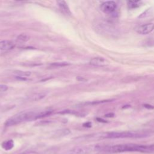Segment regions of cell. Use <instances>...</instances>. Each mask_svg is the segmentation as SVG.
<instances>
[{
  "label": "cell",
  "instance_id": "6da1fadb",
  "mask_svg": "<svg viewBox=\"0 0 154 154\" xmlns=\"http://www.w3.org/2000/svg\"><path fill=\"white\" fill-rule=\"evenodd\" d=\"M52 113L51 110H37L23 111L17 113L9 118L5 123L7 126L16 125L26 121H31L49 116Z\"/></svg>",
  "mask_w": 154,
  "mask_h": 154
},
{
  "label": "cell",
  "instance_id": "7a4b0ae2",
  "mask_svg": "<svg viewBox=\"0 0 154 154\" xmlns=\"http://www.w3.org/2000/svg\"><path fill=\"white\" fill-rule=\"evenodd\" d=\"M99 151H104L109 153H120L124 152H150L154 151V144L141 145L136 144H122L110 146L100 145Z\"/></svg>",
  "mask_w": 154,
  "mask_h": 154
},
{
  "label": "cell",
  "instance_id": "3957f363",
  "mask_svg": "<svg viewBox=\"0 0 154 154\" xmlns=\"http://www.w3.org/2000/svg\"><path fill=\"white\" fill-rule=\"evenodd\" d=\"M148 135L146 132L125 131V132H107L97 134V139H115V138H138L147 137Z\"/></svg>",
  "mask_w": 154,
  "mask_h": 154
},
{
  "label": "cell",
  "instance_id": "277c9868",
  "mask_svg": "<svg viewBox=\"0 0 154 154\" xmlns=\"http://www.w3.org/2000/svg\"><path fill=\"white\" fill-rule=\"evenodd\" d=\"M93 151H96V145L78 146L69 150L67 154H88Z\"/></svg>",
  "mask_w": 154,
  "mask_h": 154
},
{
  "label": "cell",
  "instance_id": "5b68a950",
  "mask_svg": "<svg viewBox=\"0 0 154 154\" xmlns=\"http://www.w3.org/2000/svg\"><path fill=\"white\" fill-rule=\"evenodd\" d=\"M117 8V4L112 1L103 2L100 5V10L105 14H111Z\"/></svg>",
  "mask_w": 154,
  "mask_h": 154
},
{
  "label": "cell",
  "instance_id": "8992f818",
  "mask_svg": "<svg viewBox=\"0 0 154 154\" xmlns=\"http://www.w3.org/2000/svg\"><path fill=\"white\" fill-rule=\"evenodd\" d=\"M154 30V23H147L145 24L138 26L135 28V31L137 33L141 35H146L152 32Z\"/></svg>",
  "mask_w": 154,
  "mask_h": 154
},
{
  "label": "cell",
  "instance_id": "52a82bcc",
  "mask_svg": "<svg viewBox=\"0 0 154 154\" xmlns=\"http://www.w3.org/2000/svg\"><path fill=\"white\" fill-rule=\"evenodd\" d=\"M90 64L94 66L102 67L107 66L108 64V61L102 57H94L90 60Z\"/></svg>",
  "mask_w": 154,
  "mask_h": 154
},
{
  "label": "cell",
  "instance_id": "ba28073f",
  "mask_svg": "<svg viewBox=\"0 0 154 154\" xmlns=\"http://www.w3.org/2000/svg\"><path fill=\"white\" fill-rule=\"evenodd\" d=\"M14 43L10 40H3L0 42V49L8 51L14 48Z\"/></svg>",
  "mask_w": 154,
  "mask_h": 154
},
{
  "label": "cell",
  "instance_id": "9c48e42d",
  "mask_svg": "<svg viewBox=\"0 0 154 154\" xmlns=\"http://www.w3.org/2000/svg\"><path fill=\"white\" fill-rule=\"evenodd\" d=\"M57 4H58L59 7L61 9L62 11H64V13L65 14H69V15L70 14V9H69L66 2H65L64 1H57Z\"/></svg>",
  "mask_w": 154,
  "mask_h": 154
},
{
  "label": "cell",
  "instance_id": "30bf717a",
  "mask_svg": "<svg viewBox=\"0 0 154 154\" xmlns=\"http://www.w3.org/2000/svg\"><path fill=\"white\" fill-rule=\"evenodd\" d=\"M14 147V142L12 140H9L2 143V147L5 150H11Z\"/></svg>",
  "mask_w": 154,
  "mask_h": 154
},
{
  "label": "cell",
  "instance_id": "8fae6325",
  "mask_svg": "<svg viewBox=\"0 0 154 154\" xmlns=\"http://www.w3.org/2000/svg\"><path fill=\"white\" fill-rule=\"evenodd\" d=\"M142 3L141 1H128L127 2V4L128 6L129 7V8L130 9H132V8H136L140 6L141 4Z\"/></svg>",
  "mask_w": 154,
  "mask_h": 154
},
{
  "label": "cell",
  "instance_id": "7c38bea8",
  "mask_svg": "<svg viewBox=\"0 0 154 154\" xmlns=\"http://www.w3.org/2000/svg\"><path fill=\"white\" fill-rule=\"evenodd\" d=\"M57 134L58 136H64V135H66L69 134L70 133V131L69 129H61V130H58V131H57Z\"/></svg>",
  "mask_w": 154,
  "mask_h": 154
},
{
  "label": "cell",
  "instance_id": "4fadbf2b",
  "mask_svg": "<svg viewBox=\"0 0 154 154\" xmlns=\"http://www.w3.org/2000/svg\"><path fill=\"white\" fill-rule=\"evenodd\" d=\"M17 75H19L20 77H23V76H28L31 75L30 72H22V71H16L14 72Z\"/></svg>",
  "mask_w": 154,
  "mask_h": 154
},
{
  "label": "cell",
  "instance_id": "5bb4252c",
  "mask_svg": "<svg viewBox=\"0 0 154 154\" xmlns=\"http://www.w3.org/2000/svg\"><path fill=\"white\" fill-rule=\"evenodd\" d=\"M69 64L67 62H57L55 63H53L51 64V66H55V67H63V66H66L69 65Z\"/></svg>",
  "mask_w": 154,
  "mask_h": 154
},
{
  "label": "cell",
  "instance_id": "9a60e30c",
  "mask_svg": "<svg viewBox=\"0 0 154 154\" xmlns=\"http://www.w3.org/2000/svg\"><path fill=\"white\" fill-rule=\"evenodd\" d=\"M18 39L21 41H26L27 40H28V37L27 35L25 34H20L18 37Z\"/></svg>",
  "mask_w": 154,
  "mask_h": 154
},
{
  "label": "cell",
  "instance_id": "2e32d148",
  "mask_svg": "<svg viewBox=\"0 0 154 154\" xmlns=\"http://www.w3.org/2000/svg\"><path fill=\"white\" fill-rule=\"evenodd\" d=\"M8 90V86L4 84H0V92H4Z\"/></svg>",
  "mask_w": 154,
  "mask_h": 154
},
{
  "label": "cell",
  "instance_id": "e0dca14e",
  "mask_svg": "<svg viewBox=\"0 0 154 154\" xmlns=\"http://www.w3.org/2000/svg\"><path fill=\"white\" fill-rule=\"evenodd\" d=\"M144 106L148 108V109H153L154 108V106L151 105H149V104H144Z\"/></svg>",
  "mask_w": 154,
  "mask_h": 154
},
{
  "label": "cell",
  "instance_id": "ac0fdd59",
  "mask_svg": "<svg viewBox=\"0 0 154 154\" xmlns=\"http://www.w3.org/2000/svg\"><path fill=\"white\" fill-rule=\"evenodd\" d=\"M114 114L113 113H109V114H105V116L106 117H114Z\"/></svg>",
  "mask_w": 154,
  "mask_h": 154
},
{
  "label": "cell",
  "instance_id": "d6986e66",
  "mask_svg": "<svg viewBox=\"0 0 154 154\" xmlns=\"http://www.w3.org/2000/svg\"><path fill=\"white\" fill-rule=\"evenodd\" d=\"M84 126H85V127H87V128H89V127H91V124L90 122H87V123H85L84 124Z\"/></svg>",
  "mask_w": 154,
  "mask_h": 154
},
{
  "label": "cell",
  "instance_id": "ffe728a7",
  "mask_svg": "<svg viewBox=\"0 0 154 154\" xmlns=\"http://www.w3.org/2000/svg\"><path fill=\"white\" fill-rule=\"evenodd\" d=\"M97 120H98V121H99V122H106V121H104L103 120H102V119H97Z\"/></svg>",
  "mask_w": 154,
  "mask_h": 154
}]
</instances>
